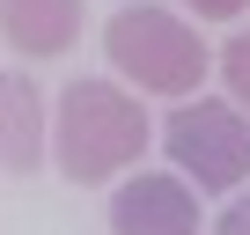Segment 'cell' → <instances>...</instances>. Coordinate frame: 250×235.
I'll return each instance as SVG.
<instances>
[{"instance_id":"cell-1","label":"cell","mask_w":250,"mask_h":235,"mask_svg":"<svg viewBox=\"0 0 250 235\" xmlns=\"http://www.w3.org/2000/svg\"><path fill=\"white\" fill-rule=\"evenodd\" d=\"M140 147H147V110L118 81H74L59 96V169L74 184H103L133 169Z\"/></svg>"},{"instance_id":"cell-2","label":"cell","mask_w":250,"mask_h":235,"mask_svg":"<svg viewBox=\"0 0 250 235\" xmlns=\"http://www.w3.org/2000/svg\"><path fill=\"white\" fill-rule=\"evenodd\" d=\"M103 52H110V66H118L125 81H140V88H155V96H191L199 74L213 66L206 44H199V30H191L184 15H169V8H147V0H133V8L110 15Z\"/></svg>"},{"instance_id":"cell-3","label":"cell","mask_w":250,"mask_h":235,"mask_svg":"<svg viewBox=\"0 0 250 235\" xmlns=\"http://www.w3.org/2000/svg\"><path fill=\"white\" fill-rule=\"evenodd\" d=\"M162 147L199 191H235L250 176V118L235 103H184L162 118Z\"/></svg>"},{"instance_id":"cell-4","label":"cell","mask_w":250,"mask_h":235,"mask_svg":"<svg viewBox=\"0 0 250 235\" xmlns=\"http://www.w3.org/2000/svg\"><path fill=\"white\" fill-rule=\"evenodd\" d=\"M110 235H199V191L184 176H133L110 198Z\"/></svg>"},{"instance_id":"cell-5","label":"cell","mask_w":250,"mask_h":235,"mask_svg":"<svg viewBox=\"0 0 250 235\" xmlns=\"http://www.w3.org/2000/svg\"><path fill=\"white\" fill-rule=\"evenodd\" d=\"M0 37L22 59H66L81 37V0H0Z\"/></svg>"},{"instance_id":"cell-6","label":"cell","mask_w":250,"mask_h":235,"mask_svg":"<svg viewBox=\"0 0 250 235\" xmlns=\"http://www.w3.org/2000/svg\"><path fill=\"white\" fill-rule=\"evenodd\" d=\"M44 162V96L30 74H0V169L30 176Z\"/></svg>"},{"instance_id":"cell-7","label":"cell","mask_w":250,"mask_h":235,"mask_svg":"<svg viewBox=\"0 0 250 235\" xmlns=\"http://www.w3.org/2000/svg\"><path fill=\"white\" fill-rule=\"evenodd\" d=\"M221 74H228L235 103L250 110V30H243V37H228V52H221Z\"/></svg>"},{"instance_id":"cell-8","label":"cell","mask_w":250,"mask_h":235,"mask_svg":"<svg viewBox=\"0 0 250 235\" xmlns=\"http://www.w3.org/2000/svg\"><path fill=\"white\" fill-rule=\"evenodd\" d=\"M213 235H250V191H243V198H235V206L213 220Z\"/></svg>"},{"instance_id":"cell-9","label":"cell","mask_w":250,"mask_h":235,"mask_svg":"<svg viewBox=\"0 0 250 235\" xmlns=\"http://www.w3.org/2000/svg\"><path fill=\"white\" fill-rule=\"evenodd\" d=\"M184 8H199L206 22H228V15H243V8H250V0H184Z\"/></svg>"}]
</instances>
